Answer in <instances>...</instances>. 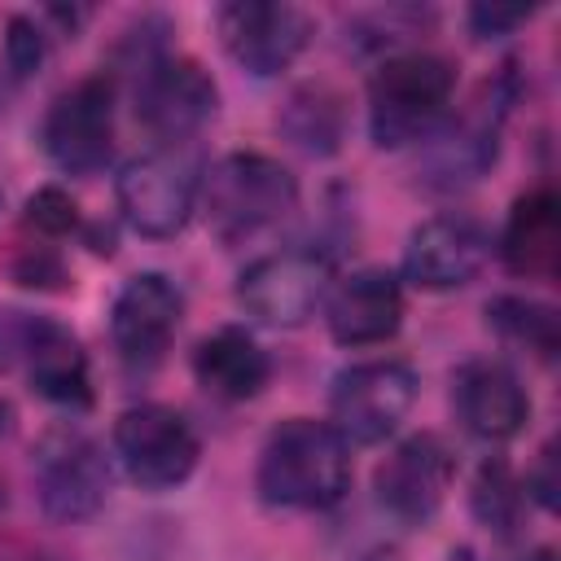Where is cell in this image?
Segmentation results:
<instances>
[{
	"mask_svg": "<svg viewBox=\"0 0 561 561\" xmlns=\"http://www.w3.org/2000/svg\"><path fill=\"white\" fill-rule=\"evenodd\" d=\"M456 92L451 61L434 53H394L368 79V136L377 149L425 140Z\"/></svg>",
	"mask_w": 561,
	"mask_h": 561,
	"instance_id": "7a4b0ae2",
	"label": "cell"
},
{
	"mask_svg": "<svg viewBox=\"0 0 561 561\" xmlns=\"http://www.w3.org/2000/svg\"><path fill=\"white\" fill-rule=\"evenodd\" d=\"M500 118V114H495ZM491 118V105L478 101L473 114L456 118L451 127L434 131L430 149H425V180L434 188H460V184H473L491 162H495V136H500V123Z\"/></svg>",
	"mask_w": 561,
	"mask_h": 561,
	"instance_id": "ffe728a7",
	"label": "cell"
},
{
	"mask_svg": "<svg viewBox=\"0 0 561 561\" xmlns=\"http://www.w3.org/2000/svg\"><path fill=\"white\" fill-rule=\"evenodd\" d=\"M403 289L386 267L351 272L329 294V333L342 346H377L399 333Z\"/></svg>",
	"mask_w": 561,
	"mask_h": 561,
	"instance_id": "e0dca14e",
	"label": "cell"
},
{
	"mask_svg": "<svg viewBox=\"0 0 561 561\" xmlns=\"http://www.w3.org/2000/svg\"><path fill=\"white\" fill-rule=\"evenodd\" d=\"M342 96L329 92L324 83L298 88L285 110H280V131L302 149V153H333L342 145Z\"/></svg>",
	"mask_w": 561,
	"mask_h": 561,
	"instance_id": "44dd1931",
	"label": "cell"
},
{
	"mask_svg": "<svg viewBox=\"0 0 561 561\" xmlns=\"http://www.w3.org/2000/svg\"><path fill=\"white\" fill-rule=\"evenodd\" d=\"M469 504H473V517L495 530V535H513L517 522H522V504H526V486L513 478V469L504 460H486L473 478V491H469Z\"/></svg>",
	"mask_w": 561,
	"mask_h": 561,
	"instance_id": "603a6c76",
	"label": "cell"
},
{
	"mask_svg": "<svg viewBox=\"0 0 561 561\" xmlns=\"http://www.w3.org/2000/svg\"><path fill=\"white\" fill-rule=\"evenodd\" d=\"M13 280L31 285V289H61L66 285V267L48 245H35V250H22L13 259Z\"/></svg>",
	"mask_w": 561,
	"mask_h": 561,
	"instance_id": "484cf974",
	"label": "cell"
},
{
	"mask_svg": "<svg viewBox=\"0 0 561 561\" xmlns=\"http://www.w3.org/2000/svg\"><path fill=\"white\" fill-rule=\"evenodd\" d=\"M39 145L70 175L101 171L114 149V83L92 75L66 88L39 123Z\"/></svg>",
	"mask_w": 561,
	"mask_h": 561,
	"instance_id": "8fae6325",
	"label": "cell"
},
{
	"mask_svg": "<svg viewBox=\"0 0 561 561\" xmlns=\"http://www.w3.org/2000/svg\"><path fill=\"white\" fill-rule=\"evenodd\" d=\"M215 110H219V88L193 57L149 53L140 61L136 118L158 140H167V145L188 140L197 127H206L215 118Z\"/></svg>",
	"mask_w": 561,
	"mask_h": 561,
	"instance_id": "30bf717a",
	"label": "cell"
},
{
	"mask_svg": "<svg viewBox=\"0 0 561 561\" xmlns=\"http://www.w3.org/2000/svg\"><path fill=\"white\" fill-rule=\"evenodd\" d=\"M486 324L504 337V342H517L526 351H535L539 359H552L557 355V342H561V324H557V311L535 302V298H517V294H500L486 302Z\"/></svg>",
	"mask_w": 561,
	"mask_h": 561,
	"instance_id": "7402d4cb",
	"label": "cell"
},
{
	"mask_svg": "<svg viewBox=\"0 0 561 561\" xmlns=\"http://www.w3.org/2000/svg\"><path fill=\"white\" fill-rule=\"evenodd\" d=\"M44 57H48V35L39 31V22L26 18V13L9 18V26H4V61H9V70L18 79H26V75H35L44 66Z\"/></svg>",
	"mask_w": 561,
	"mask_h": 561,
	"instance_id": "cb8c5ba5",
	"label": "cell"
},
{
	"mask_svg": "<svg viewBox=\"0 0 561 561\" xmlns=\"http://www.w3.org/2000/svg\"><path fill=\"white\" fill-rule=\"evenodd\" d=\"M526 18H530V9H500V4H473V9H469V26H473L482 39L504 35V31H513V26L526 22Z\"/></svg>",
	"mask_w": 561,
	"mask_h": 561,
	"instance_id": "4316f807",
	"label": "cell"
},
{
	"mask_svg": "<svg viewBox=\"0 0 561 561\" xmlns=\"http://www.w3.org/2000/svg\"><path fill=\"white\" fill-rule=\"evenodd\" d=\"M333 263L320 250H276L237 276V302L276 329H298L329 298Z\"/></svg>",
	"mask_w": 561,
	"mask_h": 561,
	"instance_id": "ba28073f",
	"label": "cell"
},
{
	"mask_svg": "<svg viewBox=\"0 0 561 561\" xmlns=\"http://www.w3.org/2000/svg\"><path fill=\"white\" fill-rule=\"evenodd\" d=\"M197 188H202L197 158L175 145H162V149H149V153L123 162V171L114 180L123 219L140 237H153V241L175 237L188 224V215L197 206Z\"/></svg>",
	"mask_w": 561,
	"mask_h": 561,
	"instance_id": "5b68a950",
	"label": "cell"
},
{
	"mask_svg": "<svg viewBox=\"0 0 561 561\" xmlns=\"http://www.w3.org/2000/svg\"><path fill=\"white\" fill-rule=\"evenodd\" d=\"M114 451L136 486L171 491L197 469L202 443L184 412L167 403H136L114 421Z\"/></svg>",
	"mask_w": 561,
	"mask_h": 561,
	"instance_id": "52a82bcc",
	"label": "cell"
},
{
	"mask_svg": "<svg viewBox=\"0 0 561 561\" xmlns=\"http://www.w3.org/2000/svg\"><path fill=\"white\" fill-rule=\"evenodd\" d=\"M215 31L237 66L267 79L294 66V57L311 39V18L298 4L276 0H228L215 13Z\"/></svg>",
	"mask_w": 561,
	"mask_h": 561,
	"instance_id": "7c38bea8",
	"label": "cell"
},
{
	"mask_svg": "<svg viewBox=\"0 0 561 561\" xmlns=\"http://www.w3.org/2000/svg\"><path fill=\"white\" fill-rule=\"evenodd\" d=\"M451 473H456V460L451 451L443 447V438L434 434H412L403 438L373 473V491H377V504L408 522V526H421L438 513V504L447 500V486H451Z\"/></svg>",
	"mask_w": 561,
	"mask_h": 561,
	"instance_id": "4fadbf2b",
	"label": "cell"
},
{
	"mask_svg": "<svg viewBox=\"0 0 561 561\" xmlns=\"http://www.w3.org/2000/svg\"><path fill=\"white\" fill-rule=\"evenodd\" d=\"M31 486L53 522H88L110 495V465L105 451L70 425L48 430L31 451Z\"/></svg>",
	"mask_w": 561,
	"mask_h": 561,
	"instance_id": "8992f818",
	"label": "cell"
},
{
	"mask_svg": "<svg viewBox=\"0 0 561 561\" xmlns=\"http://www.w3.org/2000/svg\"><path fill=\"white\" fill-rule=\"evenodd\" d=\"M180 311H184V298L162 272L131 276L110 307V337L118 359L127 368H153L180 329Z\"/></svg>",
	"mask_w": 561,
	"mask_h": 561,
	"instance_id": "5bb4252c",
	"label": "cell"
},
{
	"mask_svg": "<svg viewBox=\"0 0 561 561\" xmlns=\"http://www.w3.org/2000/svg\"><path fill=\"white\" fill-rule=\"evenodd\" d=\"M552 460H557L552 447H543V456H539V473L526 478V491H535V500H539L543 508L557 504V495H552V491H557V482H552Z\"/></svg>",
	"mask_w": 561,
	"mask_h": 561,
	"instance_id": "83f0119b",
	"label": "cell"
},
{
	"mask_svg": "<svg viewBox=\"0 0 561 561\" xmlns=\"http://www.w3.org/2000/svg\"><path fill=\"white\" fill-rule=\"evenodd\" d=\"M486 250L491 241L473 219L438 215L412 228L403 250V276L421 289H460L482 272Z\"/></svg>",
	"mask_w": 561,
	"mask_h": 561,
	"instance_id": "9a60e30c",
	"label": "cell"
},
{
	"mask_svg": "<svg viewBox=\"0 0 561 561\" xmlns=\"http://www.w3.org/2000/svg\"><path fill=\"white\" fill-rule=\"evenodd\" d=\"M22 368L31 390L57 408H88L92 403V377H88V355L79 337L31 311H0V373Z\"/></svg>",
	"mask_w": 561,
	"mask_h": 561,
	"instance_id": "277c9868",
	"label": "cell"
},
{
	"mask_svg": "<svg viewBox=\"0 0 561 561\" xmlns=\"http://www.w3.org/2000/svg\"><path fill=\"white\" fill-rule=\"evenodd\" d=\"M193 373L197 381L215 394V399H228V403H245L254 394H263L267 377H272V364L263 355V346L245 333V329H215L210 337L197 342L193 351Z\"/></svg>",
	"mask_w": 561,
	"mask_h": 561,
	"instance_id": "d6986e66",
	"label": "cell"
},
{
	"mask_svg": "<svg viewBox=\"0 0 561 561\" xmlns=\"http://www.w3.org/2000/svg\"><path fill=\"white\" fill-rule=\"evenodd\" d=\"M500 259L513 276L552 280L561 263V206L552 188H535L513 202V215L500 237Z\"/></svg>",
	"mask_w": 561,
	"mask_h": 561,
	"instance_id": "ac0fdd59",
	"label": "cell"
},
{
	"mask_svg": "<svg viewBox=\"0 0 561 561\" xmlns=\"http://www.w3.org/2000/svg\"><path fill=\"white\" fill-rule=\"evenodd\" d=\"M202 210L224 245H241L298 206V180L267 153H228L202 180Z\"/></svg>",
	"mask_w": 561,
	"mask_h": 561,
	"instance_id": "3957f363",
	"label": "cell"
},
{
	"mask_svg": "<svg viewBox=\"0 0 561 561\" xmlns=\"http://www.w3.org/2000/svg\"><path fill=\"white\" fill-rule=\"evenodd\" d=\"M254 486L276 508H329L351 486V447L329 421L289 416L267 434Z\"/></svg>",
	"mask_w": 561,
	"mask_h": 561,
	"instance_id": "6da1fadb",
	"label": "cell"
},
{
	"mask_svg": "<svg viewBox=\"0 0 561 561\" xmlns=\"http://www.w3.org/2000/svg\"><path fill=\"white\" fill-rule=\"evenodd\" d=\"M416 403V373L403 359H368L351 364L333 377L329 408H333V430L351 443H381L386 434L399 430L408 408Z\"/></svg>",
	"mask_w": 561,
	"mask_h": 561,
	"instance_id": "9c48e42d",
	"label": "cell"
},
{
	"mask_svg": "<svg viewBox=\"0 0 561 561\" xmlns=\"http://www.w3.org/2000/svg\"><path fill=\"white\" fill-rule=\"evenodd\" d=\"M26 224L44 237H61V232H75L79 228V206L66 188L57 184H44L26 197Z\"/></svg>",
	"mask_w": 561,
	"mask_h": 561,
	"instance_id": "d4e9b609",
	"label": "cell"
},
{
	"mask_svg": "<svg viewBox=\"0 0 561 561\" xmlns=\"http://www.w3.org/2000/svg\"><path fill=\"white\" fill-rule=\"evenodd\" d=\"M451 408H456L460 425L473 438L504 443V438H513L526 425L530 394L522 390V381H517L513 368H504L495 359H473L451 381Z\"/></svg>",
	"mask_w": 561,
	"mask_h": 561,
	"instance_id": "2e32d148",
	"label": "cell"
}]
</instances>
